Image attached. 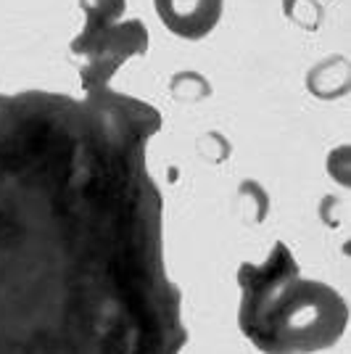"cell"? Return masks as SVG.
I'll return each instance as SVG.
<instances>
[{
  "mask_svg": "<svg viewBox=\"0 0 351 354\" xmlns=\"http://www.w3.org/2000/svg\"><path fill=\"white\" fill-rule=\"evenodd\" d=\"M161 114L111 88L0 95V354H180Z\"/></svg>",
  "mask_w": 351,
  "mask_h": 354,
  "instance_id": "1",
  "label": "cell"
},
{
  "mask_svg": "<svg viewBox=\"0 0 351 354\" xmlns=\"http://www.w3.org/2000/svg\"><path fill=\"white\" fill-rule=\"evenodd\" d=\"M238 286V325L259 352L317 354L346 333V299L328 283L304 278L285 243H275L264 262L240 265Z\"/></svg>",
  "mask_w": 351,
  "mask_h": 354,
  "instance_id": "2",
  "label": "cell"
},
{
  "mask_svg": "<svg viewBox=\"0 0 351 354\" xmlns=\"http://www.w3.org/2000/svg\"><path fill=\"white\" fill-rule=\"evenodd\" d=\"M151 45L146 24L140 19H127V21H117L111 30L101 35V40L90 48L82 56V88L85 93H95V90L108 88L111 77L117 74V69L124 61L143 56Z\"/></svg>",
  "mask_w": 351,
  "mask_h": 354,
  "instance_id": "3",
  "label": "cell"
},
{
  "mask_svg": "<svg viewBox=\"0 0 351 354\" xmlns=\"http://www.w3.org/2000/svg\"><path fill=\"white\" fill-rule=\"evenodd\" d=\"M164 27L185 40H201L217 27L222 0H153Z\"/></svg>",
  "mask_w": 351,
  "mask_h": 354,
  "instance_id": "4",
  "label": "cell"
},
{
  "mask_svg": "<svg viewBox=\"0 0 351 354\" xmlns=\"http://www.w3.org/2000/svg\"><path fill=\"white\" fill-rule=\"evenodd\" d=\"M79 6L85 14V27L72 40V53L82 59L101 40V35H106L117 21H122L127 0H79Z\"/></svg>",
  "mask_w": 351,
  "mask_h": 354,
  "instance_id": "5",
  "label": "cell"
},
{
  "mask_svg": "<svg viewBox=\"0 0 351 354\" xmlns=\"http://www.w3.org/2000/svg\"><path fill=\"white\" fill-rule=\"evenodd\" d=\"M328 169H330V175L341 180L343 185H349V148L341 146L338 151L330 153V162H328Z\"/></svg>",
  "mask_w": 351,
  "mask_h": 354,
  "instance_id": "6",
  "label": "cell"
}]
</instances>
